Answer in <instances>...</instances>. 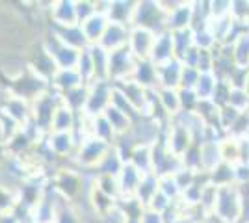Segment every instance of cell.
<instances>
[{
  "mask_svg": "<svg viewBox=\"0 0 249 223\" xmlns=\"http://www.w3.org/2000/svg\"><path fill=\"white\" fill-rule=\"evenodd\" d=\"M17 206V195L15 190L0 184V214H11Z\"/></svg>",
  "mask_w": 249,
  "mask_h": 223,
  "instance_id": "7bdbcfd3",
  "label": "cell"
},
{
  "mask_svg": "<svg viewBox=\"0 0 249 223\" xmlns=\"http://www.w3.org/2000/svg\"><path fill=\"white\" fill-rule=\"evenodd\" d=\"M232 62L238 69L249 71V32L232 41Z\"/></svg>",
  "mask_w": 249,
  "mask_h": 223,
  "instance_id": "1f68e13d",
  "label": "cell"
},
{
  "mask_svg": "<svg viewBox=\"0 0 249 223\" xmlns=\"http://www.w3.org/2000/svg\"><path fill=\"white\" fill-rule=\"evenodd\" d=\"M49 19L54 28H73L78 26L74 0H52L49 6Z\"/></svg>",
  "mask_w": 249,
  "mask_h": 223,
  "instance_id": "7c38bea8",
  "label": "cell"
},
{
  "mask_svg": "<svg viewBox=\"0 0 249 223\" xmlns=\"http://www.w3.org/2000/svg\"><path fill=\"white\" fill-rule=\"evenodd\" d=\"M171 205H173V201H171L169 197H166L162 191L158 190L155 197L151 199V203H149V206H147V208H151V210H155V212H158V214H164Z\"/></svg>",
  "mask_w": 249,
  "mask_h": 223,
  "instance_id": "c3c4849f",
  "label": "cell"
},
{
  "mask_svg": "<svg viewBox=\"0 0 249 223\" xmlns=\"http://www.w3.org/2000/svg\"><path fill=\"white\" fill-rule=\"evenodd\" d=\"M93 175H86L84 171H80L78 168H58L54 170V173L51 175V188L62 199L69 203L78 205L80 197L86 199V193H88V186L91 182Z\"/></svg>",
  "mask_w": 249,
  "mask_h": 223,
  "instance_id": "6da1fadb",
  "label": "cell"
},
{
  "mask_svg": "<svg viewBox=\"0 0 249 223\" xmlns=\"http://www.w3.org/2000/svg\"><path fill=\"white\" fill-rule=\"evenodd\" d=\"M0 223H21L17 220V216L11 212V214H0Z\"/></svg>",
  "mask_w": 249,
  "mask_h": 223,
  "instance_id": "816d5d0a",
  "label": "cell"
},
{
  "mask_svg": "<svg viewBox=\"0 0 249 223\" xmlns=\"http://www.w3.org/2000/svg\"><path fill=\"white\" fill-rule=\"evenodd\" d=\"M128 35H130V26L119 24V22H108L103 39L99 41V47L108 54L121 51L128 45Z\"/></svg>",
  "mask_w": 249,
  "mask_h": 223,
  "instance_id": "4fadbf2b",
  "label": "cell"
},
{
  "mask_svg": "<svg viewBox=\"0 0 249 223\" xmlns=\"http://www.w3.org/2000/svg\"><path fill=\"white\" fill-rule=\"evenodd\" d=\"M76 125H78V114H74L71 108L62 103L54 114L51 132H74Z\"/></svg>",
  "mask_w": 249,
  "mask_h": 223,
  "instance_id": "cb8c5ba5",
  "label": "cell"
},
{
  "mask_svg": "<svg viewBox=\"0 0 249 223\" xmlns=\"http://www.w3.org/2000/svg\"><path fill=\"white\" fill-rule=\"evenodd\" d=\"M175 223H192V222H190L188 218H184V216H180V218H178V220H177Z\"/></svg>",
  "mask_w": 249,
  "mask_h": 223,
  "instance_id": "f5cc1de1",
  "label": "cell"
},
{
  "mask_svg": "<svg viewBox=\"0 0 249 223\" xmlns=\"http://www.w3.org/2000/svg\"><path fill=\"white\" fill-rule=\"evenodd\" d=\"M208 181H210L212 186H216V188H223V186H232V184H236V182H234V166L221 162L216 170L208 173Z\"/></svg>",
  "mask_w": 249,
  "mask_h": 223,
  "instance_id": "836d02e7",
  "label": "cell"
},
{
  "mask_svg": "<svg viewBox=\"0 0 249 223\" xmlns=\"http://www.w3.org/2000/svg\"><path fill=\"white\" fill-rule=\"evenodd\" d=\"M32 104V123L45 134H51L52 119L58 106L62 104V95L56 93L52 87L43 91L39 97H36L30 103Z\"/></svg>",
  "mask_w": 249,
  "mask_h": 223,
  "instance_id": "277c9868",
  "label": "cell"
},
{
  "mask_svg": "<svg viewBox=\"0 0 249 223\" xmlns=\"http://www.w3.org/2000/svg\"><path fill=\"white\" fill-rule=\"evenodd\" d=\"M95 184L101 191L106 195H110L112 199L119 201L121 199V190H119V182L115 177H106V175H95Z\"/></svg>",
  "mask_w": 249,
  "mask_h": 223,
  "instance_id": "ab89813d",
  "label": "cell"
},
{
  "mask_svg": "<svg viewBox=\"0 0 249 223\" xmlns=\"http://www.w3.org/2000/svg\"><path fill=\"white\" fill-rule=\"evenodd\" d=\"M76 71L82 76L84 84L91 86L95 82V67H93V60H91V54L86 49L80 54V60H78V65H76Z\"/></svg>",
  "mask_w": 249,
  "mask_h": 223,
  "instance_id": "8d00e7d4",
  "label": "cell"
},
{
  "mask_svg": "<svg viewBox=\"0 0 249 223\" xmlns=\"http://www.w3.org/2000/svg\"><path fill=\"white\" fill-rule=\"evenodd\" d=\"M140 223H164V218H162V214L155 212V210H151V208H145V210L142 212Z\"/></svg>",
  "mask_w": 249,
  "mask_h": 223,
  "instance_id": "f907efd6",
  "label": "cell"
},
{
  "mask_svg": "<svg viewBox=\"0 0 249 223\" xmlns=\"http://www.w3.org/2000/svg\"><path fill=\"white\" fill-rule=\"evenodd\" d=\"M219 84V78L214 73H201L199 82L196 86V93H197L199 101H210L214 97V91Z\"/></svg>",
  "mask_w": 249,
  "mask_h": 223,
  "instance_id": "d590c367",
  "label": "cell"
},
{
  "mask_svg": "<svg viewBox=\"0 0 249 223\" xmlns=\"http://www.w3.org/2000/svg\"><path fill=\"white\" fill-rule=\"evenodd\" d=\"M143 179V173L138 171L132 164H124L123 171L119 173L117 182H119V190H121V197H134L136 190L140 186V182Z\"/></svg>",
  "mask_w": 249,
  "mask_h": 223,
  "instance_id": "ffe728a7",
  "label": "cell"
},
{
  "mask_svg": "<svg viewBox=\"0 0 249 223\" xmlns=\"http://www.w3.org/2000/svg\"><path fill=\"white\" fill-rule=\"evenodd\" d=\"M238 223H244V222H238Z\"/></svg>",
  "mask_w": 249,
  "mask_h": 223,
  "instance_id": "11a10c76",
  "label": "cell"
},
{
  "mask_svg": "<svg viewBox=\"0 0 249 223\" xmlns=\"http://www.w3.org/2000/svg\"><path fill=\"white\" fill-rule=\"evenodd\" d=\"M43 143L56 162L58 160L73 162L76 147H78V139L74 136V132H51V134H47Z\"/></svg>",
  "mask_w": 249,
  "mask_h": 223,
  "instance_id": "52a82bcc",
  "label": "cell"
},
{
  "mask_svg": "<svg viewBox=\"0 0 249 223\" xmlns=\"http://www.w3.org/2000/svg\"><path fill=\"white\" fill-rule=\"evenodd\" d=\"M223 162L219 141H205L201 143V171L210 173Z\"/></svg>",
  "mask_w": 249,
  "mask_h": 223,
  "instance_id": "4316f807",
  "label": "cell"
},
{
  "mask_svg": "<svg viewBox=\"0 0 249 223\" xmlns=\"http://www.w3.org/2000/svg\"><path fill=\"white\" fill-rule=\"evenodd\" d=\"M212 216H216L223 223H238L242 220V199L236 184L218 188V197Z\"/></svg>",
  "mask_w": 249,
  "mask_h": 223,
  "instance_id": "5b68a950",
  "label": "cell"
},
{
  "mask_svg": "<svg viewBox=\"0 0 249 223\" xmlns=\"http://www.w3.org/2000/svg\"><path fill=\"white\" fill-rule=\"evenodd\" d=\"M166 19L167 13L162 10L160 0H138L136 4L134 17H132V24L130 28H145L155 34L166 32Z\"/></svg>",
  "mask_w": 249,
  "mask_h": 223,
  "instance_id": "3957f363",
  "label": "cell"
},
{
  "mask_svg": "<svg viewBox=\"0 0 249 223\" xmlns=\"http://www.w3.org/2000/svg\"><path fill=\"white\" fill-rule=\"evenodd\" d=\"M112 145L104 143L101 139L93 138V136H88L78 141V147H76V153H74L73 164L74 168H78L84 173H91L93 175L97 166L101 164V160L106 156V153L110 151Z\"/></svg>",
  "mask_w": 249,
  "mask_h": 223,
  "instance_id": "7a4b0ae2",
  "label": "cell"
},
{
  "mask_svg": "<svg viewBox=\"0 0 249 223\" xmlns=\"http://www.w3.org/2000/svg\"><path fill=\"white\" fill-rule=\"evenodd\" d=\"M173 39H175V51H177V60L182 54L190 51L194 47V30H180V32H173Z\"/></svg>",
  "mask_w": 249,
  "mask_h": 223,
  "instance_id": "b9f144b4",
  "label": "cell"
},
{
  "mask_svg": "<svg viewBox=\"0 0 249 223\" xmlns=\"http://www.w3.org/2000/svg\"><path fill=\"white\" fill-rule=\"evenodd\" d=\"M114 86L126 97V101L143 116V112L147 110V104H149L151 89H145L143 86H140L138 82H134L132 78L123 80V82H117V84H114Z\"/></svg>",
  "mask_w": 249,
  "mask_h": 223,
  "instance_id": "5bb4252c",
  "label": "cell"
},
{
  "mask_svg": "<svg viewBox=\"0 0 249 223\" xmlns=\"http://www.w3.org/2000/svg\"><path fill=\"white\" fill-rule=\"evenodd\" d=\"M234 182H236V186L249 184V164L240 162V164L234 166Z\"/></svg>",
  "mask_w": 249,
  "mask_h": 223,
  "instance_id": "681fc988",
  "label": "cell"
},
{
  "mask_svg": "<svg viewBox=\"0 0 249 223\" xmlns=\"http://www.w3.org/2000/svg\"><path fill=\"white\" fill-rule=\"evenodd\" d=\"M158 103L164 108L167 116L175 119L182 110H180V97L178 89H158Z\"/></svg>",
  "mask_w": 249,
  "mask_h": 223,
  "instance_id": "d6a6232c",
  "label": "cell"
},
{
  "mask_svg": "<svg viewBox=\"0 0 249 223\" xmlns=\"http://www.w3.org/2000/svg\"><path fill=\"white\" fill-rule=\"evenodd\" d=\"M158 190L162 191L166 197H169L173 203L180 201L182 191L178 188V184H177L173 175H162V177H158Z\"/></svg>",
  "mask_w": 249,
  "mask_h": 223,
  "instance_id": "74e56055",
  "label": "cell"
},
{
  "mask_svg": "<svg viewBox=\"0 0 249 223\" xmlns=\"http://www.w3.org/2000/svg\"><path fill=\"white\" fill-rule=\"evenodd\" d=\"M51 32L67 47L71 49H76V51H86L89 47L88 39L84 37L82 28L80 26H73V28H54L51 26Z\"/></svg>",
  "mask_w": 249,
  "mask_h": 223,
  "instance_id": "603a6c76",
  "label": "cell"
},
{
  "mask_svg": "<svg viewBox=\"0 0 249 223\" xmlns=\"http://www.w3.org/2000/svg\"><path fill=\"white\" fill-rule=\"evenodd\" d=\"M0 112H4L8 117H11L17 125H28L32 121V104L30 101H26V99H22V97L15 95V93H11L10 89H8V93L6 97H2V101H0Z\"/></svg>",
  "mask_w": 249,
  "mask_h": 223,
  "instance_id": "30bf717a",
  "label": "cell"
},
{
  "mask_svg": "<svg viewBox=\"0 0 249 223\" xmlns=\"http://www.w3.org/2000/svg\"><path fill=\"white\" fill-rule=\"evenodd\" d=\"M89 136L101 139V141L108 143V145H114L115 141H117L115 132L112 130L110 123L106 121V117H104V116H99V117L89 119Z\"/></svg>",
  "mask_w": 249,
  "mask_h": 223,
  "instance_id": "f1b7e54d",
  "label": "cell"
},
{
  "mask_svg": "<svg viewBox=\"0 0 249 223\" xmlns=\"http://www.w3.org/2000/svg\"><path fill=\"white\" fill-rule=\"evenodd\" d=\"M136 64L138 62L134 60V56L130 54L128 47L112 52L110 54V82L117 84V82H123V80L132 78Z\"/></svg>",
  "mask_w": 249,
  "mask_h": 223,
  "instance_id": "8fae6325",
  "label": "cell"
},
{
  "mask_svg": "<svg viewBox=\"0 0 249 223\" xmlns=\"http://www.w3.org/2000/svg\"><path fill=\"white\" fill-rule=\"evenodd\" d=\"M231 11H232V0H214V2H210V17L212 19L229 17Z\"/></svg>",
  "mask_w": 249,
  "mask_h": 223,
  "instance_id": "bcb514c9",
  "label": "cell"
},
{
  "mask_svg": "<svg viewBox=\"0 0 249 223\" xmlns=\"http://www.w3.org/2000/svg\"><path fill=\"white\" fill-rule=\"evenodd\" d=\"M194 47H197L199 51H214L218 47V41L208 26L194 30Z\"/></svg>",
  "mask_w": 249,
  "mask_h": 223,
  "instance_id": "f35d334b",
  "label": "cell"
},
{
  "mask_svg": "<svg viewBox=\"0 0 249 223\" xmlns=\"http://www.w3.org/2000/svg\"><path fill=\"white\" fill-rule=\"evenodd\" d=\"M182 67L180 60H171L164 65L156 67L158 74V89H178L180 87V76H182Z\"/></svg>",
  "mask_w": 249,
  "mask_h": 223,
  "instance_id": "e0dca14e",
  "label": "cell"
},
{
  "mask_svg": "<svg viewBox=\"0 0 249 223\" xmlns=\"http://www.w3.org/2000/svg\"><path fill=\"white\" fill-rule=\"evenodd\" d=\"M246 119H248V128H249V112L246 114Z\"/></svg>",
  "mask_w": 249,
  "mask_h": 223,
  "instance_id": "db71d44e",
  "label": "cell"
},
{
  "mask_svg": "<svg viewBox=\"0 0 249 223\" xmlns=\"http://www.w3.org/2000/svg\"><path fill=\"white\" fill-rule=\"evenodd\" d=\"M180 97V110L182 112H196L199 106V97L194 89H178Z\"/></svg>",
  "mask_w": 249,
  "mask_h": 223,
  "instance_id": "ee69618b",
  "label": "cell"
},
{
  "mask_svg": "<svg viewBox=\"0 0 249 223\" xmlns=\"http://www.w3.org/2000/svg\"><path fill=\"white\" fill-rule=\"evenodd\" d=\"M80 86H84V80L76 69H60L51 82V87L60 95H65Z\"/></svg>",
  "mask_w": 249,
  "mask_h": 223,
  "instance_id": "ac0fdd59",
  "label": "cell"
},
{
  "mask_svg": "<svg viewBox=\"0 0 249 223\" xmlns=\"http://www.w3.org/2000/svg\"><path fill=\"white\" fill-rule=\"evenodd\" d=\"M219 149H221V158L225 164L236 166L242 162V139L225 136L219 141Z\"/></svg>",
  "mask_w": 249,
  "mask_h": 223,
  "instance_id": "f546056e",
  "label": "cell"
},
{
  "mask_svg": "<svg viewBox=\"0 0 249 223\" xmlns=\"http://www.w3.org/2000/svg\"><path fill=\"white\" fill-rule=\"evenodd\" d=\"M177 58L175 51V39H173V32H160L156 34V41L153 47V54H151V62L158 67V65H164L171 60Z\"/></svg>",
  "mask_w": 249,
  "mask_h": 223,
  "instance_id": "9a60e30c",
  "label": "cell"
},
{
  "mask_svg": "<svg viewBox=\"0 0 249 223\" xmlns=\"http://www.w3.org/2000/svg\"><path fill=\"white\" fill-rule=\"evenodd\" d=\"M88 93H89V86L84 84V86H80V87L73 89V91L62 95V103L65 106L71 108L74 114L80 116L84 112V106H86V101H88Z\"/></svg>",
  "mask_w": 249,
  "mask_h": 223,
  "instance_id": "e575fe53",
  "label": "cell"
},
{
  "mask_svg": "<svg viewBox=\"0 0 249 223\" xmlns=\"http://www.w3.org/2000/svg\"><path fill=\"white\" fill-rule=\"evenodd\" d=\"M112 89H114L112 82H93L89 86L88 101H86V106L80 116L88 117V119L103 116L112 104Z\"/></svg>",
  "mask_w": 249,
  "mask_h": 223,
  "instance_id": "8992f818",
  "label": "cell"
},
{
  "mask_svg": "<svg viewBox=\"0 0 249 223\" xmlns=\"http://www.w3.org/2000/svg\"><path fill=\"white\" fill-rule=\"evenodd\" d=\"M108 17H104V15H99V13H95L91 19H88L86 22L80 24V28H82V34L84 37L88 39L89 43V47H93V45H99V41L103 39L104 32H106V26H108Z\"/></svg>",
  "mask_w": 249,
  "mask_h": 223,
  "instance_id": "7402d4cb",
  "label": "cell"
},
{
  "mask_svg": "<svg viewBox=\"0 0 249 223\" xmlns=\"http://www.w3.org/2000/svg\"><path fill=\"white\" fill-rule=\"evenodd\" d=\"M162 136L166 139V145H167V149L171 151V154H175L178 158H182L184 153L196 143L194 134H192L184 125H180L178 121H175V119H173V121L169 123V127L162 132Z\"/></svg>",
  "mask_w": 249,
  "mask_h": 223,
  "instance_id": "ba28073f",
  "label": "cell"
},
{
  "mask_svg": "<svg viewBox=\"0 0 249 223\" xmlns=\"http://www.w3.org/2000/svg\"><path fill=\"white\" fill-rule=\"evenodd\" d=\"M156 191H158V177H156L155 173H147V175H143V179H142L138 190H136L134 199L140 203L142 206L147 208L151 199L156 195Z\"/></svg>",
  "mask_w": 249,
  "mask_h": 223,
  "instance_id": "83f0119b",
  "label": "cell"
},
{
  "mask_svg": "<svg viewBox=\"0 0 249 223\" xmlns=\"http://www.w3.org/2000/svg\"><path fill=\"white\" fill-rule=\"evenodd\" d=\"M103 116L106 117V121L110 123V127H112V130L115 132V136H117V138L128 136V134L132 132L134 119H132L130 116H126V114H123L121 110L114 108L112 104H110V108L104 112Z\"/></svg>",
  "mask_w": 249,
  "mask_h": 223,
  "instance_id": "d6986e66",
  "label": "cell"
},
{
  "mask_svg": "<svg viewBox=\"0 0 249 223\" xmlns=\"http://www.w3.org/2000/svg\"><path fill=\"white\" fill-rule=\"evenodd\" d=\"M128 164H132L136 170L142 171L143 175L153 173V158H151V145L145 143H138L130 154Z\"/></svg>",
  "mask_w": 249,
  "mask_h": 223,
  "instance_id": "4dcf8cb0",
  "label": "cell"
},
{
  "mask_svg": "<svg viewBox=\"0 0 249 223\" xmlns=\"http://www.w3.org/2000/svg\"><path fill=\"white\" fill-rule=\"evenodd\" d=\"M227 106L238 110L240 114H248L249 112V93L244 87H232L229 93V104Z\"/></svg>",
  "mask_w": 249,
  "mask_h": 223,
  "instance_id": "60d3db41",
  "label": "cell"
},
{
  "mask_svg": "<svg viewBox=\"0 0 249 223\" xmlns=\"http://www.w3.org/2000/svg\"><path fill=\"white\" fill-rule=\"evenodd\" d=\"M156 41V34L145 28H130V35H128V51L134 56L136 62H145L151 60L153 54V47Z\"/></svg>",
  "mask_w": 249,
  "mask_h": 223,
  "instance_id": "9c48e42d",
  "label": "cell"
},
{
  "mask_svg": "<svg viewBox=\"0 0 249 223\" xmlns=\"http://www.w3.org/2000/svg\"><path fill=\"white\" fill-rule=\"evenodd\" d=\"M199 73L194 67H182V76H180V87L178 89H196L199 82Z\"/></svg>",
  "mask_w": 249,
  "mask_h": 223,
  "instance_id": "7dc6e473",
  "label": "cell"
},
{
  "mask_svg": "<svg viewBox=\"0 0 249 223\" xmlns=\"http://www.w3.org/2000/svg\"><path fill=\"white\" fill-rule=\"evenodd\" d=\"M136 4L138 2H132V0H112L110 13H108V21L130 26L136 11Z\"/></svg>",
  "mask_w": 249,
  "mask_h": 223,
  "instance_id": "d4e9b609",
  "label": "cell"
},
{
  "mask_svg": "<svg viewBox=\"0 0 249 223\" xmlns=\"http://www.w3.org/2000/svg\"><path fill=\"white\" fill-rule=\"evenodd\" d=\"M132 80L143 86L145 89H158V74H156V65L151 60L138 62L132 74Z\"/></svg>",
  "mask_w": 249,
  "mask_h": 223,
  "instance_id": "484cf974",
  "label": "cell"
},
{
  "mask_svg": "<svg viewBox=\"0 0 249 223\" xmlns=\"http://www.w3.org/2000/svg\"><path fill=\"white\" fill-rule=\"evenodd\" d=\"M74 8H76L78 26L95 15V2H91V0H74Z\"/></svg>",
  "mask_w": 249,
  "mask_h": 223,
  "instance_id": "f6af8a7d",
  "label": "cell"
},
{
  "mask_svg": "<svg viewBox=\"0 0 249 223\" xmlns=\"http://www.w3.org/2000/svg\"><path fill=\"white\" fill-rule=\"evenodd\" d=\"M124 162L123 156L119 154V151L112 145L110 147V151L106 153V156H104L103 160H101V164L97 166V170H95L93 175H106V177H119V173L123 171L124 168Z\"/></svg>",
  "mask_w": 249,
  "mask_h": 223,
  "instance_id": "44dd1931",
  "label": "cell"
},
{
  "mask_svg": "<svg viewBox=\"0 0 249 223\" xmlns=\"http://www.w3.org/2000/svg\"><path fill=\"white\" fill-rule=\"evenodd\" d=\"M194 24V2H180L171 13H167L166 30L169 32H180L188 30Z\"/></svg>",
  "mask_w": 249,
  "mask_h": 223,
  "instance_id": "2e32d148",
  "label": "cell"
}]
</instances>
